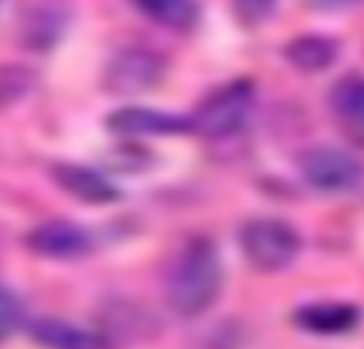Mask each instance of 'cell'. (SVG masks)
Returning a JSON list of instances; mask_svg holds the SVG:
<instances>
[{
  "label": "cell",
  "mask_w": 364,
  "mask_h": 349,
  "mask_svg": "<svg viewBox=\"0 0 364 349\" xmlns=\"http://www.w3.org/2000/svg\"><path fill=\"white\" fill-rule=\"evenodd\" d=\"M64 15L55 6L32 9L23 23V38L32 47H49L62 32Z\"/></svg>",
  "instance_id": "obj_13"
},
{
  "label": "cell",
  "mask_w": 364,
  "mask_h": 349,
  "mask_svg": "<svg viewBox=\"0 0 364 349\" xmlns=\"http://www.w3.org/2000/svg\"><path fill=\"white\" fill-rule=\"evenodd\" d=\"M0 311H2V337H4V339H9V337L19 328L21 318H23L21 303H19V299H17L9 288H4V290H2Z\"/></svg>",
  "instance_id": "obj_15"
},
{
  "label": "cell",
  "mask_w": 364,
  "mask_h": 349,
  "mask_svg": "<svg viewBox=\"0 0 364 349\" xmlns=\"http://www.w3.org/2000/svg\"><path fill=\"white\" fill-rule=\"evenodd\" d=\"M331 109L348 141L364 147V77L348 75L331 90Z\"/></svg>",
  "instance_id": "obj_8"
},
{
  "label": "cell",
  "mask_w": 364,
  "mask_h": 349,
  "mask_svg": "<svg viewBox=\"0 0 364 349\" xmlns=\"http://www.w3.org/2000/svg\"><path fill=\"white\" fill-rule=\"evenodd\" d=\"M358 309L348 303H311L294 313V322L316 335H341L358 324Z\"/></svg>",
  "instance_id": "obj_11"
},
{
  "label": "cell",
  "mask_w": 364,
  "mask_h": 349,
  "mask_svg": "<svg viewBox=\"0 0 364 349\" xmlns=\"http://www.w3.org/2000/svg\"><path fill=\"white\" fill-rule=\"evenodd\" d=\"M32 337L45 349H111L102 335L55 318H43L34 322Z\"/></svg>",
  "instance_id": "obj_10"
},
{
  "label": "cell",
  "mask_w": 364,
  "mask_h": 349,
  "mask_svg": "<svg viewBox=\"0 0 364 349\" xmlns=\"http://www.w3.org/2000/svg\"><path fill=\"white\" fill-rule=\"evenodd\" d=\"M28 247L43 258L70 260L85 256L92 247V239L81 226L64 220H53L41 224L28 235Z\"/></svg>",
  "instance_id": "obj_6"
},
{
  "label": "cell",
  "mask_w": 364,
  "mask_h": 349,
  "mask_svg": "<svg viewBox=\"0 0 364 349\" xmlns=\"http://www.w3.org/2000/svg\"><path fill=\"white\" fill-rule=\"evenodd\" d=\"M139 11L149 15L151 19L171 26V28H186L194 23L198 15V6L194 2H181V0H168V2H147L139 4Z\"/></svg>",
  "instance_id": "obj_14"
},
{
  "label": "cell",
  "mask_w": 364,
  "mask_h": 349,
  "mask_svg": "<svg viewBox=\"0 0 364 349\" xmlns=\"http://www.w3.org/2000/svg\"><path fill=\"white\" fill-rule=\"evenodd\" d=\"M286 60L296 66L299 70L305 73H318L324 70L333 64L337 55V45L328 36H318V34H303L292 38L286 49Z\"/></svg>",
  "instance_id": "obj_12"
},
{
  "label": "cell",
  "mask_w": 364,
  "mask_h": 349,
  "mask_svg": "<svg viewBox=\"0 0 364 349\" xmlns=\"http://www.w3.org/2000/svg\"><path fill=\"white\" fill-rule=\"evenodd\" d=\"M254 102V87L247 81H232L209 94L190 117L192 132L220 139L237 132Z\"/></svg>",
  "instance_id": "obj_3"
},
{
  "label": "cell",
  "mask_w": 364,
  "mask_h": 349,
  "mask_svg": "<svg viewBox=\"0 0 364 349\" xmlns=\"http://www.w3.org/2000/svg\"><path fill=\"white\" fill-rule=\"evenodd\" d=\"M164 60L149 49H124L105 68V87L113 94H139L160 81Z\"/></svg>",
  "instance_id": "obj_5"
},
{
  "label": "cell",
  "mask_w": 364,
  "mask_h": 349,
  "mask_svg": "<svg viewBox=\"0 0 364 349\" xmlns=\"http://www.w3.org/2000/svg\"><path fill=\"white\" fill-rule=\"evenodd\" d=\"M305 181L322 192H348L363 179V164L348 151L333 145H318L301 156Z\"/></svg>",
  "instance_id": "obj_4"
},
{
  "label": "cell",
  "mask_w": 364,
  "mask_h": 349,
  "mask_svg": "<svg viewBox=\"0 0 364 349\" xmlns=\"http://www.w3.org/2000/svg\"><path fill=\"white\" fill-rule=\"evenodd\" d=\"M107 126L117 134L139 136V134H181L192 132L190 117L175 113H164L145 107H124L107 117Z\"/></svg>",
  "instance_id": "obj_7"
},
{
  "label": "cell",
  "mask_w": 364,
  "mask_h": 349,
  "mask_svg": "<svg viewBox=\"0 0 364 349\" xmlns=\"http://www.w3.org/2000/svg\"><path fill=\"white\" fill-rule=\"evenodd\" d=\"M222 262L215 245L205 237L183 243L166 275V303L181 318L205 313L220 296Z\"/></svg>",
  "instance_id": "obj_1"
},
{
  "label": "cell",
  "mask_w": 364,
  "mask_h": 349,
  "mask_svg": "<svg viewBox=\"0 0 364 349\" xmlns=\"http://www.w3.org/2000/svg\"><path fill=\"white\" fill-rule=\"evenodd\" d=\"M51 179L58 183V188L73 198L87 203V205H107L111 200L119 198V192L111 181H107L100 173L79 166V164H53L51 166Z\"/></svg>",
  "instance_id": "obj_9"
},
{
  "label": "cell",
  "mask_w": 364,
  "mask_h": 349,
  "mask_svg": "<svg viewBox=\"0 0 364 349\" xmlns=\"http://www.w3.org/2000/svg\"><path fill=\"white\" fill-rule=\"evenodd\" d=\"M241 249L250 264L264 273L286 269L301 249V237L284 220L258 218L241 228Z\"/></svg>",
  "instance_id": "obj_2"
}]
</instances>
